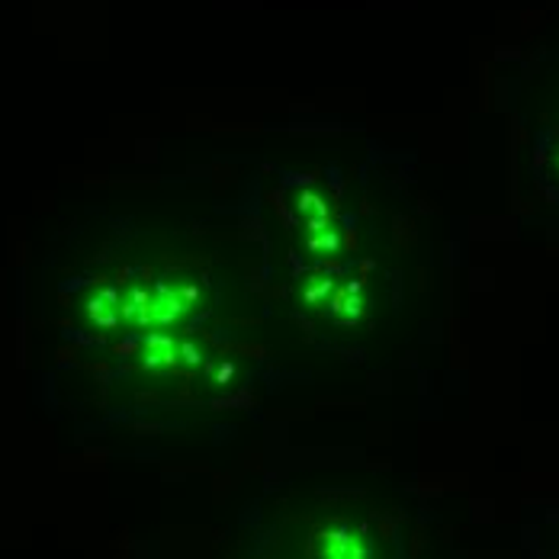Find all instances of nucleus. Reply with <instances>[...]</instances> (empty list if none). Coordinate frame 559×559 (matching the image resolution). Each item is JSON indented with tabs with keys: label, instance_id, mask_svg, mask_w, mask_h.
Returning <instances> with one entry per match:
<instances>
[{
	"label": "nucleus",
	"instance_id": "nucleus-1",
	"mask_svg": "<svg viewBox=\"0 0 559 559\" xmlns=\"http://www.w3.org/2000/svg\"><path fill=\"white\" fill-rule=\"evenodd\" d=\"M299 212L309 219V215H321V219H331V212H328V206H325V199L321 196H315V193H309V190H302L299 193Z\"/></svg>",
	"mask_w": 559,
	"mask_h": 559
},
{
	"label": "nucleus",
	"instance_id": "nucleus-2",
	"mask_svg": "<svg viewBox=\"0 0 559 559\" xmlns=\"http://www.w3.org/2000/svg\"><path fill=\"white\" fill-rule=\"evenodd\" d=\"M331 290H334V280H321V276H315V283L312 286H305V302H318L321 296H328Z\"/></svg>",
	"mask_w": 559,
	"mask_h": 559
},
{
	"label": "nucleus",
	"instance_id": "nucleus-3",
	"mask_svg": "<svg viewBox=\"0 0 559 559\" xmlns=\"http://www.w3.org/2000/svg\"><path fill=\"white\" fill-rule=\"evenodd\" d=\"M347 286H341V290H334V296H331V302H328V312L331 315H341V312H344V302H347Z\"/></svg>",
	"mask_w": 559,
	"mask_h": 559
},
{
	"label": "nucleus",
	"instance_id": "nucleus-4",
	"mask_svg": "<svg viewBox=\"0 0 559 559\" xmlns=\"http://www.w3.org/2000/svg\"><path fill=\"white\" fill-rule=\"evenodd\" d=\"M305 229H309V235H321L328 229V219H321V215H309L305 219Z\"/></svg>",
	"mask_w": 559,
	"mask_h": 559
},
{
	"label": "nucleus",
	"instance_id": "nucleus-5",
	"mask_svg": "<svg viewBox=\"0 0 559 559\" xmlns=\"http://www.w3.org/2000/svg\"><path fill=\"white\" fill-rule=\"evenodd\" d=\"M321 251H341V235L338 232H325L321 235Z\"/></svg>",
	"mask_w": 559,
	"mask_h": 559
},
{
	"label": "nucleus",
	"instance_id": "nucleus-6",
	"mask_svg": "<svg viewBox=\"0 0 559 559\" xmlns=\"http://www.w3.org/2000/svg\"><path fill=\"white\" fill-rule=\"evenodd\" d=\"M344 312L351 318H360V312H363V299H357V296H347V302H344Z\"/></svg>",
	"mask_w": 559,
	"mask_h": 559
},
{
	"label": "nucleus",
	"instance_id": "nucleus-7",
	"mask_svg": "<svg viewBox=\"0 0 559 559\" xmlns=\"http://www.w3.org/2000/svg\"><path fill=\"white\" fill-rule=\"evenodd\" d=\"M341 248L357 251V232H354V229H344V235H341Z\"/></svg>",
	"mask_w": 559,
	"mask_h": 559
},
{
	"label": "nucleus",
	"instance_id": "nucleus-8",
	"mask_svg": "<svg viewBox=\"0 0 559 559\" xmlns=\"http://www.w3.org/2000/svg\"><path fill=\"white\" fill-rule=\"evenodd\" d=\"M180 299L187 302V305H193V302L199 299V290H196V286H183V290H180Z\"/></svg>",
	"mask_w": 559,
	"mask_h": 559
},
{
	"label": "nucleus",
	"instance_id": "nucleus-9",
	"mask_svg": "<svg viewBox=\"0 0 559 559\" xmlns=\"http://www.w3.org/2000/svg\"><path fill=\"white\" fill-rule=\"evenodd\" d=\"M232 351H241V354H254V357H264V347H260V344H235Z\"/></svg>",
	"mask_w": 559,
	"mask_h": 559
},
{
	"label": "nucleus",
	"instance_id": "nucleus-10",
	"mask_svg": "<svg viewBox=\"0 0 559 559\" xmlns=\"http://www.w3.org/2000/svg\"><path fill=\"white\" fill-rule=\"evenodd\" d=\"M180 354H183V360H187V363H199V351H196L193 344H183Z\"/></svg>",
	"mask_w": 559,
	"mask_h": 559
},
{
	"label": "nucleus",
	"instance_id": "nucleus-11",
	"mask_svg": "<svg viewBox=\"0 0 559 559\" xmlns=\"http://www.w3.org/2000/svg\"><path fill=\"white\" fill-rule=\"evenodd\" d=\"M321 270H325V273H341V270H344V264H341L338 257H328L325 264H321Z\"/></svg>",
	"mask_w": 559,
	"mask_h": 559
},
{
	"label": "nucleus",
	"instance_id": "nucleus-12",
	"mask_svg": "<svg viewBox=\"0 0 559 559\" xmlns=\"http://www.w3.org/2000/svg\"><path fill=\"white\" fill-rule=\"evenodd\" d=\"M232 373H235V366H232V363H222V366H219V373H215V379H219V382H229V379H232Z\"/></svg>",
	"mask_w": 559,
	"mask_h": 559
},
{
	"label": "nucleus",
	"instance_id": "nucleus-13",
	"mask_svg": "<svg viewBox=\"0 0 559 559\" xmlns=\"http://www.w3.org/2000/svg\"><path fill=\"white\" fill-rule=\"evenodd\" d=\"M370 270H373V260H370V257H366V260H363V264H360V280H363V283H366V273H370Z\"/></svg>",
	"mask_w": 559,
	"mask_h": 559
},
{
	"label": "nucleus",
	"instance_id": "nucleus-14",
	"mask_svg": "<svg viewBox=\"0 0 559 559\" xmlns=\"http://www.w3.org/2000/svg\"><path fill=\"white\" fill-rule=\"evenodd\" d=\"M309 251H321V235H312L309 238Z\"/></svg>",
	"mask_w": 559,
	"mask_h": 559
}]
</instances>
